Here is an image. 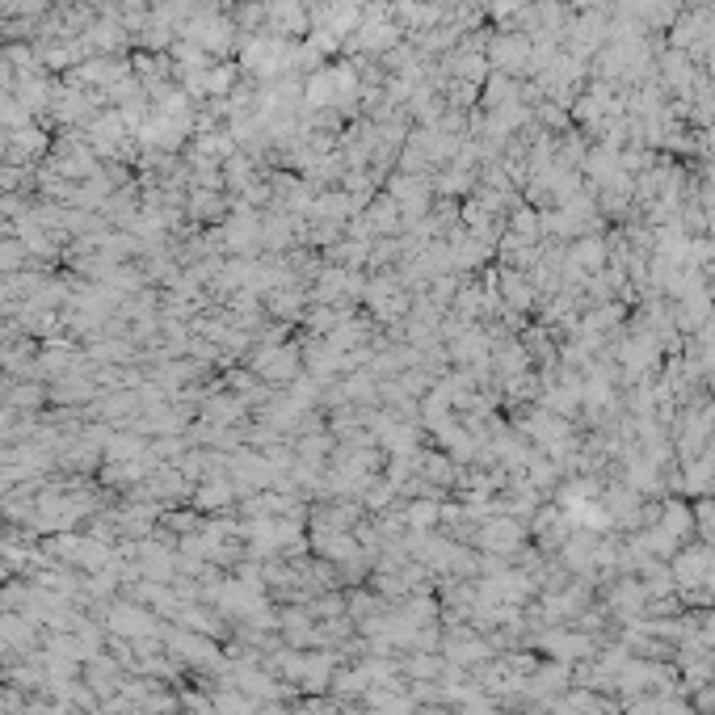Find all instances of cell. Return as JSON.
<instances>
[{"mask_svg": "<svg viewBox=\"0 0 715 715\" xmlns=\"http://www.w3.org/2000/svg\"><path fill=\"white\" fill-rule=\"evenodd\" d=\"M257 371L265 379H274V383H291V375L299 371V350H291V345H274V350H265L257 354Z\"/></svg>", "mask_w": 715, "mask_h": 715, "instance_id": "cell-1", "label": "cell"}]
</instances>
